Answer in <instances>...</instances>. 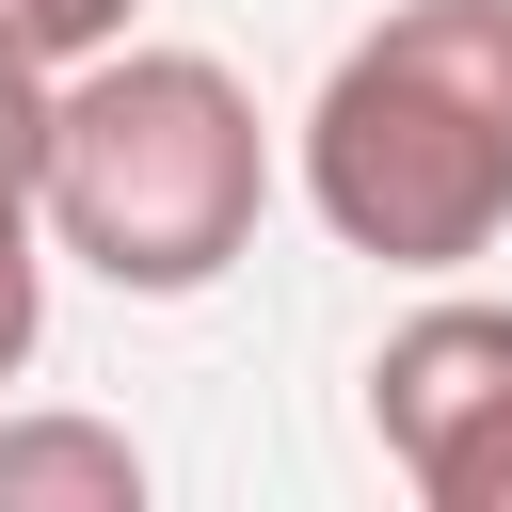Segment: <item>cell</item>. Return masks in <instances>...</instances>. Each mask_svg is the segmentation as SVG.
Returning a JSON list of instances; mask_svg holds the SVG:
<instances>
[{"label": "cell", "mask_w": 512, "mask_h": 512, "mask_svg": "<svg viewBox=\"0 0 512 512\" xmlns=\"http://www.w3.org/2000/svg\"><path fill=\"white\" fill-rule=\"evenodd\" d=\"M304 208L368 272H464L512 224V0H384L288 144Z\"/></svg>", "instance_id": "6da1fadb"}, {"label": "cell", "mask_w": 512, "mask_h": 512, "mask_svg": "<svg viewBox=\"0 0 512 512\" xmlns=\"http://www.w3.org/2000/svg\"><path fill=\"white\" fill-rule=\"evenodd\" d=\"M48 240L128 288V304H192L256 256V208H272V128L240 96V64L208 48H96L64 64V112H48Z\"/></svg>", "instance_id": "7a4b0ae2"}, {"label": "cell", "mask_w": 512, "mask_h": 512, "mask_svg": "<svg viewBox=\"0 0 512 512\" xmlns=\"http://www.w3.org/2000/svg\"><path fill=\"white\" fill-rule=\"evenodd\" d=\"M368 432L432 512H512V304L448 288L368 352Z\"/></svg>", "instance_id": "3957f363"}, {"label": "cell", "mask_w": 512, "mask_h": 512, "mask_svg": "<svg viewBox=\"0 0 512 512\" xmlns=\"http://www.w3.org/2000/svg\"><path fill=\"white\" fill-rule=\"evenodd\" d=\"M0 512H144V448L112 416H0Z\"/></svg>", "instance_id": "277c9868"}, {"label": "cell", "mask_w": 512, "mask_h": 512, "mask_svg": "<svg viewBox=\"0 0 512 512\" xmlns=\"http://www.w3.org/2000/svg\"><path fill=\"white\" fill-rule=\"evenodd\" d=\"M48 256H64V240H48V208H32V192H0V384L48 352Z\"/></svg>", "instance_id": "5b68a950"}, {"label": "cell", "mask_w": 512, "mask_h": 512, "mask_svg": "<svg viewBox=\"0 0 512 512\" xmlns=\"http://www.w3.org/2000/svg\"><path fill=\"white\" fill-rule=\"evenodd\" d=\"M48 112H64V64L0 32V192H48Z\"/></svg>", "instance_id": "8992f818"}, {"label": "cell", "mask_w": 512, "mask_h": 512, "mask_svg": "<svg viewBox=\"0 0 512 512\" xmlns=\"http://www.w3.org/2000/svg\"><path fill=\"white\" fill-rule=\"evenodd\" d=\"M0 32H16L32 64H96V48L144 32V0H0Z\"/></svg>", "instance_id": "52a82bcc"}]
</instances>
